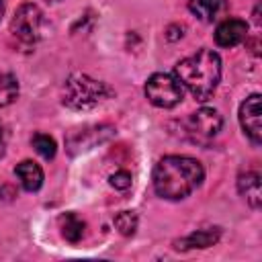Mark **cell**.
<instances>
[{
    "instance_id": "cell-11",
    "label": "cell",
    "mask_w": 262,
    "mask_h": 262,
    "mask_svg": "<svg viewBox=\"0 0 262 262\" xmlns=\"http://www.w3.org/2000/svg\"><path fill=\"white\" fill-rule=\"evenodd\" d=\"M219 235H221V229H219V227L199 229V231L190 233L188 237L176 242V248H178V250H188V248H209V246H215V244L219 242Z\"/></svg>"
},
{
    "instance_id": "cell-15",
    "label": "cell",
    "mask_w": 262,
    "mask_h": 262,
    "mask_svg": "<svg viewBox=\"0 0 262 262\" xmlns=\"http://www.w3.org/2000/svg\"><path fill=\"white\" fill-rule=\"evenodd\" d=\"M31 145H33L35 151H37L41 158H45V160H51V158L55 156V151H57L55 139L49 137L47 133H35V135L31 137Z\"/></svg>"
},
{
    "instance_id": "cell-7",
    "label": "cell",
    "mask_w": 262,
    "mask_h": 262,
    "mask_svg": "<svg viewBox=\"0 0 262 262\" xmlns=\"http://www.w3.org/2000/svg\"><path fill=\"white\" fill-rule=\"evenodd\" d=\"M239 125L248 139L258 145L262 139V129H260V94L248 96L242 106H239Z\"/></svg>"
},
{
    "instance_id": "cell-16",
    "label": "cell",
    "mask_w": 262,
    "mask_h": 262,
    "mask_svg": "<svg viewBox=\"0 0 262 262\" xmlns=\"http://www.w3.org/2000/svg\"><path fill=\"white\" fill-rule=\"evenodd\" d=\"M115 227L121 235H133L137 229V215L133 211H121L119 215H115Z\"/></svg>"
},
{
    "instance_id": "cell-2",
    "label": "cell",
    "mask_w": 262,
    "mask_h": 262,
    "mask_svg": "<svg viewBox=\"0 0 262 262\" xmlns=\"http://www.w3.org/2000/svg\"><path fill=\"white\" fill-rule=\"evenodd\" d=\"M178 82L201 102L209 100L221 80V57L213 49H199L174 66Z\"/></svg>"
},
{
    "instance_id": "cell-17",
    "label": "cell",
    "mask_w": 262,
    "mask_h": 262,
    "mask_svg": "<svg viewBox=\"0 0 262 262\" xmlns=\"http://www.w3.org/2000/svg\"><path fill=\"white\" fill-rule=\"evenodd\" d=\"M111 186L119 188V190H127L131 186V174L127 170H119L111 176Z\"/></svg>"
},
{
    "instance_id": "cell-4",
    "label": "cell",
    "mask_w": 262,
    "mask_h": 262,
    "mask_svg": "<svg viewBox=\"0 0 262 262\" xmlns=\"http://www.w3.org/2000/svg\"><path fill=\"white\" fill-rule=\"evenodd\" d=\"M143 92L147 100L158 108H172L184 96V88L178 82V78L172 74H164V72L151 74L145 82Z\"/></svg>"
},
{
    "instance_id": "cell-9",
    "label": "cell",
    "mask_w": 262,
    "mask_h": 262,
    "mask_svg": "<svg viewBox=\"0 0 262 262\" xmlns=\"http://www.w3.org/2000/svg\"><path fill=\"white\" fill-rule=\"evenodd\" d=\"M14 174H16V178H18L20 186H23L25 190H29V192L39 190L41 184H43V170H41V166H39L37 162H33V160H23L20 164H16Z\"/></svg>"
},
{
    "instance_id": "cell-18",
    "label": "cell",
    "mask_w": 262,
    "mask_h": 262,
    "mask_svg": "<svg viewBox=\"0 0 262 262\" xmlns=\"http://www.w3.org/2000/svg\"><path fill=\"white\" fill-rule=\"evenodd\" d=\"M4 147H6V137H4V131H2V125H0V156L4 154Z\"/></svg>"
},
{
    "instance_id": "cell-13",
    "label": "cell",
    "mask_w": 262,
    "mask_h": 262,
    "mask_svg": "<svg viewBox=\"0 0 262 262\" xmlns=\"http://www.w3.org/2000/svg\"><path fill=\"white\" fill-rule=\"evenodd\" d=\"M84 221L74 215V213H66L59 217V229H61V235L70 242V244H78L82 237H84Z\"/></svg>"
},
{
    "instance_id": "cell-5",
    "label": "cell",
    "mask_w": 262,
    "mask_h": 262,
    "mask_svg": "<svg viewBox=\"0 0 262 262\" xmlns=\"http://www.w3.org/2000/svg\"><path fill=\"white\" fill-rule=\"evenodd\" d=\"M180 125L184 127V131H182L184 137H188V139L194 141V143L207 145V143H209L213 137H217V133L221 131L223 119H221V115H219L215 108L203 106V108L190 113Z\"/></svg>"
},
{
    "instance_id": "cell-12",
    "label": "cell",
    "mask_w": 262,
    "mask_h": 262,
    "mask_svg": "<svg viewBox=\"0 0 262 262\" xmlns=\"http://www.w3.org/2000/svg\"><path fill=\"white\" fill-rule=\"evenodd\" d=\"M188 8L205 23L217 20L225 10V0H188Z\"/></svg>"
},
{
    "instance_id": "cell-14",
    "label": "cell",
    "mask_w": 262,
    "mask_h": 262,
    "mask_svg": "<svg viewBox=\"0 0 262 262\" xmlns=\"http://www.w3.org/2000/svg\"><path fill=\"white\" fill-rule=\"evenodd\" d=\"M18 96V82L12 74L0 72V106H8Z\"/></svg>"
},
{
    "instance_id": "cell-3",
    "label": "cell",
    "mask_w": 262,
    "mask_h": 262,
    "mask_svg": "<svg viewBox=\"0 0 262 262\" xmlns=\"http://www.w3.org/2000/svg\"><path fill=\"white\" fill-rule=\"evenodd\" d=\"M111 96V88L86 74H72L63 84V104L74 111H88Z\"/></svg>"
},
{
    "instance_id": "cell-6",
    "label": "cell",
    "mask_w": 262,
    "mask_h": 262,
    "mask_svg": "<svg viewBox=\"0 0 262 262\" xmlns=\"http://www.w3.org/2000/svg\"><path fill=\"white\" fill-rule=\"evenodd\" d=\"M41 25H43V12L39 10L37 4L29 2V4L18 6V10L14 12L10 20V33L18 41L31 45L41 37Z\"/></svg>"
},
{
    "instance_id": "cell-1",
    "label": "cell",
    "mask_w": 262,
    "mask_h": 262,
    "mask_svg": "<svg viewBox=\"0 0 262 262\" xmlns=\"http://www.w3.org/2000/svg\"><path fill=\"white\" fill-rule=\"evenodd\" d=\"M205 170L199 160L188 156H164L151 174L154 190L168 201H180L201 186Z\"/></svg>"
},
{
    "instance_id": "cell-10",
    "label": "cell",
    "mask_w": 262,
    "mask_h": 262,
    "mask_svg": "<svg viewBox=\"0 0 262 262\" xmlns=\"http://www.w3.org/2000/svg\"><path fill=\"white\" fill-rule=\"evenodd\" d=\"M237 190L239 194L246 199V203L252 207V209H258L260 203H262V192H260V174L258 172H244L239 174L237 178Z\"/></svg>"
},
{
    "instance_id": "cell-19",
    "label": "cell",
    "mask_w": 262,
    "mask_h": 262,
    "mask_svg": "<svg viewBox=\"0 0 262 262\" xmlns=\"http://www.w3.org/2000/svg\"><path fill=\"white\" fill-rule=\"evenodd\" d=\"M2 12H4V0H0V16H2Z\"/></svg>"
},
{
    "instance_id": "cell-8",
    "label": "cell",
    "mask_w": 262,
    "mask_h": 262,
    "mask_svg": "<svg viewBox=\"0 0 262 262\" xmlns=\"http://www.w3.org/2000/svg\"><path fill=\"white\" fill-rule=\"evenodd\" d=\"M248 37V23L242 18H225L215 29V43L219 47H235Z\"/></svg>"
}]
</instances>
